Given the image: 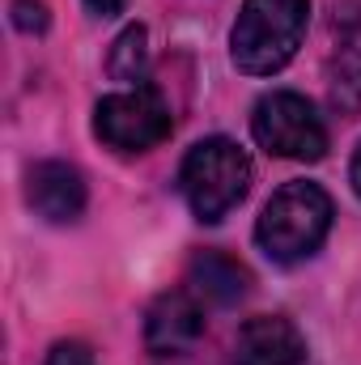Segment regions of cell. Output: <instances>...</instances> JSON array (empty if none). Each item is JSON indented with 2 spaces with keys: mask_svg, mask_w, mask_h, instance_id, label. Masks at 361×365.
Listing matches in <instances>:
<instances>
[{
  "mask_svg": "<svg viewBox=\"0 0 361 365\" xmlns=\"http://www.w3.org/2000/svg\"><path fill=\"white\" fill-rule=\"evenodd\" d=\"M310 26V0H243L238 21L230 30V56L234 68L247 77L280 73Z\"/></svg>",
  "mask_w": 361,
  "mask_h": 365,
  "instance_id": "1",
  "label": "cell"
},
{
  "mask_svg": "<svg viewBox=\"0 0 361 365\" xmlns=\"http://www.w3.org/2000/svg\"><path fill=\"white\" fill-rule=\"evenodd\" d=\"M332 217H336L332 195L319 182H285L255 221V242L276 264H302L323 247Z\"/></svg>",
  "mask_w": 361,
  "mask_h": 365,
  "instance_id": "2",
  "label": "cell"
},
{
  "mask_svg": "<svg viewBox=\"0 0 361 365\" xmlns=\"http://www.w3.org/2000/svg\"><path fill=\"white\" fill-rule=\"evenodd\" d=\"M179 187H183L187 208L204 225H217L251 191V158L234 140L208 136V140L187 149V158L179 166Z\"/></svg>",
  "mask_w": 361,
  "mask_h": 365,
  "instance_id": "3",
  "label": "cell"
},
{
  "mask_svg": "<svg viewBox=\"0 0 361 365\" xmlns=\"http://www.w3.org/2000/svg\"><path fill=\"white\" fill-rule=\"evenodd\" d=\"M251 136L272 158H289V162H319L327 153V128L319 110L293 90H272L255 102Z\"/></svg>",
  "mask_w": 361,
  "mask_h": 365,
  "instance_id": "4",
  "label": "cell"
},
{
  "mask_svg": "<svg viewBox=\"0 0 361 365\" xmlns=\"http://www.w3.org/2000/svg\"><path fill=\"white\" fill-rule=\"evenodd\" d=\"M171 128H175L171 106L153 86L106 93L93 106V132L115 153H149L171 136Z\"/></svg>",
  "mask_w": 361,
  "mask_h": 365,
  "instance_id": "5",
  "label": "cell"
},
{
  "mask_svg": "<svg viewBox=\"0 0 361 365\" xmlns=\"http://www.w3.org/2000/svg\"><path fill=\"white\" fill-rule=\"evenodd\" d=\"M200 336H204V302L191 289L162 293L145 314V349L158 361L191 353L200 344Z\"/></svg>",
  "mask_w": 361,
  "mask_h": 365,
  "instance_id": "6",
  "label": "cell"
},
{
  "mask_svg": "<svg viewBox=\"0 0 361 365\" xmlns=\"http://www.w3.org/2000/svg\"><path fill=\"white\" fill-rule=\"evenodd\" d=\"M26 200L43 221L68 225L86 212V179L68 162H39L26 175Z\"/></svg>",
  "mask_w": 361,
  "mask_h": 365,
  "instance_id": "7",
  "label": "cell"
},
{
  "mask_svg": "<svg viewBox=\"0 0 361 365\" xmlns=\"http://www.w3.org/2000/svg\"><path fill=\"white\" fill-rule=\"evenodd\" d=\"M306 340L285 314H255L238 327L234 365H302Z\"/></svg>",
  "mask_w": 361,
  "mask_h": 365,
  "instance_id": "8",
  "label": "cell"
},
{
  "mask_svg": "<svg viewBox=\"0 0 361 365\" xmlns=\"http://www.w3.org/2000/svg\"><path fill=\"white\" fill-rule=\"evenodd\" d=\"M187 284L200 302H213V306H234L251 293V272L225 255V251H200L187 268Z\"/></svg>",
  "mask_w": 361,
  "mask_h": 365,
  "instance_id": "9",
  "label": "cell"
},
{
  "mask_svg": "<svg viewBox=\"0 0 361 365\" xmlns=\"http://www.w3.org/2000/svg\"><path fill=\"white\" fill-rule=\"evenodd\" d=\"M106 73H111L115 81L149 86V81H145V77H149V34H145V26H128V30L115 38L111 56H106Z\"/></svg>",
  "mask_w": 361,
  "mask_h": 365,
  "instance_id": "10",
  "label": "cell"
},
{
  "mask_svg": "<svg viewBox=\"0 0 361 365\" xmlns=\"http://www.w3.org/2000/svg\"><path fill=\"white\" fill-rule=\"evenodd\" d=\"M327 98L340 115H353L361 110V56L357 51H340L327 68Z\"/></svg>",
  "mask_w": 361,
  "mask_h": 365,
  "instance_id": "11",
  "label": "cell"
},
{
  "mask_svg": "<svg viewBox=\"0 0 361 365\" xmlns=\"http://www.w3.org/2000/svg\"><path fill=\"white\" fill-rule=\"evenodd\" d=\"M13 26L17 30H34V34H43L47 30V9L39 4V0H13Z\"/></svg>",
  "mask_w": 361,
  "mask_h": 365,
  "instance_id": "12",
  "label": "cell"
},
{
  "mask_svg": "<svg viewBox=\"0 0 361 365\" xmlns=\"http://www.w3.org/2000/svg\"><path fill=\"white\" fill-rule=\"evenodd\" d=\"M47 365H98V361H93V353L81 340H60V344L47 353Z\"/></svg>",
  "mask_w": 361,
  "mask_h": 365,
  "instance_id": "13",
  "label": "cell"
},
{
  "mask_svg": "<svg viewBox=\"0 0 361 365\" xmlns=\"http://www.w3.org/2000/svg\"><path fill=\"white\" fill-rule=\"evenodd\" d=\"M86 4H90L98 17H115V13H123V9H128V0H86Z\"/></svg>",
  "mask_w": 361,
  "mask_h": 365,
  "instance_id": "14",
  "label": "cell"
},
{
  "mask_svg": "<svg viewBox=\"0 0 361 365\" xmlns=\"http://www.w3.org/2000/svg\"><path fill=\"white\" fill-rule=\"evenodd\" d=\"M349 182H353V191H357V200H361V145H357V153H353V166H349Z\"/></svg>",
  "mask_w": 361,
  "mask_h": 365,
  "instance_id": "15",
  "label": "cell"
}]
</instances>
